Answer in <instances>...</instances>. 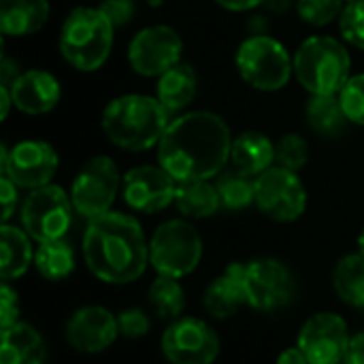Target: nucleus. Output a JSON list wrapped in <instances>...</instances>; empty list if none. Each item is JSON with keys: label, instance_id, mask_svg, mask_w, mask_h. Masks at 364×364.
Returning a JSON list of instances; mask_svg holds the SVG:
<instances>
[{"label": "nucleus", "instance_id": "nucleus-21", "mask_svg": "<svg viewBox=\"0 0 364 364\" xmlns=\"http://www.w3.org/2000/svg\"><path fill=\"white\" fill-rule=\"evenodd\" d=\"M273 160H275V145L267 134L247 130L232 139L230 162L232 168H237L239 173L256 179L258 175H262L273 166Z\"/></svg>", "mask_w": 364, "mask_h": 364}, {"label": "nucleus", "instance_id": "nucleus-11", "mask_svg": "<svg viewBox=\"0 0 364 364\" xmlns=\"http://www.w3.org/2000/svg\"><path fill=\"white\" fill-rule=\"evenodd\" d=\"M160 348L168 364H213L222 352L218 333L192 316L171 322L162 333Z\"/></svg>", "mask_w": 364, "mask_h": 364}, {"label": "nucleus", "instance_id": "nucleus-43", "mask_svg": "<svg viewBox=\"0 0 364 364\" xmlns=\"http://www.w3.org/2000/svg\"><path fill=\"white\" fill-rule=\"evenodd\" d=\"M0 100H2V119L9 117V111L13 105V96H11V87L9 85H0Z\"/></svg>", "mask_w": 364, "mask_h": 364}, {"label": "nucleus", "instance_id": "nucleus-20", "mask_svg": "<svg viewBox=\"0 0 364 364\" xmlns=\"http://www.w3.org/2000/svg\"><path fill=\"white\" fill-rule=\"evenodd\" d=\"M0 335H2L0 364L47 363V346L34 326L26 322H17L9 328H2Z\"/></svg>", "mask_w": 364, "mask_h": 364}, {"label": "nucleus", "instance_id": "nucleus-4", "mask_svg": "<svg viewBox=\"0 0 364 364\" xmlns=\"http://www.w3.org/2000/svg\"><path fill=\"white\" fill-rule=\"evenodd\" d=\"M115 26L98 6L73 9L60 28V53L81 73L98 70L113 47Z\"/></svg>", "mask_w": 364, "mask_h": 364}, {"label": "nucleus", "instance_id": "nucleus-24", "mask_svg": "<svg viewBox=\"0 0 364 364\" xmlns=\"http://www.w3.org/2000/svg\"><path fill=\"white\" fill-rule=\"evenodd\" d=\"M175 205L181 211V215L190 220H205L220 211V194L215 190V183H209V179H190V181H177L175 190Z\"/></svg>", "mask_w": 364, "mask_h": 364}, {"label": "nucleus", "instance_id": "nucleus-29", "mask_svg": "<svg viewBox=\"0 0 364 364\" xmlns=\"http://www.w3.org/2000/svg\"><path fill=\"white\" fill-rule=\"evenodd\" d=\"M305 113L309 126L324 136H339L350 124L339 96H311Z\"/></svg>", "mask_w": 364, "mask_h": 364}, {"label": "nucleus", "instance_id": "nucleus-10", "mask_svg": "<svg viewBox=\"0 0 364 364\" xmlns=\"http://www.w3.org/2000/svg\"><path fill=\"white\" fill-rule=\"evenodd\" d=\"M247 305L256 311H277L294 301L296 282L290 269L275 258H258L243 264Z\"/></svg>", "mask_w": 364, "mask_h": 364}, {"label": "nucleus", "instance_id": "nucleus-26", "mask_svg": "<svg viewBox=\"0 0 364 364\" xmlns=\"http://www.w3.org/2000/svg\"><path fill=\"white\" fill-rule=\"evenodd\" d=\"M333 288L346 305L364 309V256L360 252L348 254L335 264Z\"/></svg>", "mask_w": 364, "mask_h": 364}, {"label": "nucleus", "instance_id": "nucleus-27", "mask_svg": "<svg viewBox=\"0 0 364 364\" xmlns=\"http://www.w3.org/2000/svg\"><path fill=\"white\" fill-rule=\"evenodd\" d=\"M75 264H77L75 252H73L70 243H66L64 239L38 243V247L34 252V267H36L38 275L45 277L47 282L66 279L75 271Z\"/></svg>", "mask_w": 364, "mask_h": 364}, {"label": "nucleus", "instance_id": "nucleus-22", "mask_svg": "<svg viewBox=\"0 0 364 364\" xmlns=\"http://www.w3.org/2000/svg\"><path fill=\"white\" fill-rule=\"evenodd\" d=\"M49 19L47 0H0V30L4 36H28Z\"/></svg>", "mask_w": 364, "mask_h": 364}, {"label": "nucleus", "instance_id": "nucleus-46", "mask_svg": "<svg viewBox=\"0 0 364 364\" xmlns=\"http://www.w3.org/2000/svg\"><path fill=\"white\" fill-rule=\"evenodd\" d=\"M147 2H149L151 6H160V4H162V0H147Z\"/></svg>", "mask_w": 364, "mask_h": 364}, {"label": "nucleus", "instance_id": "nucleus-15", "mask_svg": "<svg viewBox=\"0 0 364 364\" xmlns=\"http://www.w3.org/2000/svg\"><path fill=\"white\" fill-rule=\"evenodd\" d=\"M350 337L348 324L339 314L322 311L301 326L296 346L303 350L309 364H343Z\"/></svg>", "mask_w": 364, "mask_h": 364}, {"label": "nucleus", "instance_id": "nucleus-32", "mask_svg": "<svg viewBox=\"0 0 364 364\" xmlns=\"http://www.w3.org/2000/svg\"><path fill=\"white\" fill-rule=\"evenodd\" d=\"M343 2L346 0H299L296 11L305 23L320 28V26H328L331 21L341 17V13L346 9Z\"/></svg>", "mask_w": 364, "mask_h": 364}, {"label": "nucleus", "instance_id": "nucleus-38", "mask_svg": "<svg viewBox=\"0 0 364 364\" xmlns=\"http://www.w3.org/2000/svg\"><path fill=\"white\" fill-rule=\"evenodd\" d=\"M17 183L9 179L6 175L0 177V200H2V224H9L13 213L17 211L19 194H17Z\"/></svg>", "mask_w": 364, "mask_h": 364}, {"label": "nucleus", "instance_id": "nucleus-8", "mask_svg": "<svg viewBox=\"0 0 364 364\" xmlns=\"http://www.w3.org/2000/svg\"><path fill=\"white\" fill-rule=\"evenodd\" d=\"M73 200L60 186L30 190L21 205V228L36 243L64 239L73 224Z\"/></svg>", "mask_w": 364, "mask_h": 364}, {"label": "nucleus", "instance_id": "nucleus-25", "mask_svg": "<svg viewBox=\"0 0 364 364\" xmlns=\"http://www.w3.org/2000/svg\"><path fill=\"white\" fill-rule=\"evenodd\" d=\"M196 90H198L196 73L190 64L183 62H179L158 79V100L171 113L186 109L194 100Z\"/></svg>", "mask_w": 364, "mask_h": 364}, {"label": "nucleus", "instance_id": "nucleus-23", "mask_svg": "<svg viewBox=\"0 0 364 364\" xmlns=\"http://www.w3.org/2000/svg\"><path fill=\"white\" fill-rule=\"evenodd\" d=\"M0 277L2 282L19 279L34 262L32 239L23 228L2 224L0 228Z\"/></svg>", "mask_w": 364, "mask_h": 364}, {"label": "nucleus", "instance_id": "nucleus-17", "mask_svg": "<svg viewBox=\"0 0 364 364\" xmlns=\"http://www.w3.org/2000/svg\"><path fill=\"white\" fill-rule=\"evenodd\" d=\"M64 335H66L68 346L75 352L87 354V356L102 354L119 337L117 316L100 305L79 307L68 318Z\"/></svg>", "mask_w": 364, "mask_h": 364}, {"label": "nucleus", "instance_id": "nucleus-42", "mask_svg": "<svg viewBox=\"0 0 364 364\" xmlns=\"http://www.w3.org/2000/svg\"><path fill=\"white\" fill-rule=\"evenodd\" d=\"M215 2L228 11H250L256 9L258 4H264L267 0H215Z\"/></svg>", "mask_w": 364, "mask_h": 364}, {"label": "nucleus", "instance_id": "nucleus-47", "mask_svg": "<svg viewBox=\"0 0 364 364\" xmlns=\"http://www.w3.org/2000/svg\"><path fill=\"white\" fill-rule=\"evenodd\" d=\"M348 2H354V0H348Z\"/></svg>", "mask_w": 364, "mask_h": 364}, {"label": "nucleus", "instance_id": "nucleus-45", "mask_svg": "<svg viewBox=\"0 0 364 364\" xmlns=\"http://www.w3.org/2000/svg\"><path fill=\"white\" fill-rule=\"evenodd\" d=\"M358 252L364 256V228L363 232H360V237H358Z\"/></svg>", "mask_w": 364, "mask_h": 364}, {"label": "nucleus", "instance_id": "nucleus-35", "mask_svg": "<svg viewBox=\"0 0 364 364\" xmlns=\"http://www.w3.org/2000/svg\"><path fill=\"white\" fill-rule=\"evenodd\" d=\"M117 326H119V335L126 339H141L149 333L151 328V318L147 316V311L143 309H124L117 314Z\"/></svg>", "mask_w": 364, "mask_h": 364}, {"label": "nucleus", "instance_id": "nucleus-7", "mask_svg": "<svg viewBox=\"0 0 364 364\" xmlns=\"http://www.w3.org/2000/svg\"><path fill=\"white\" fill-rule=\"evenodd\" d=\"M237 70L254 90L277 92L288 85L294 60L277 38L254 34L237 49Z\"/></svg>", "mask_w": 364, "mask_h": 364}, {"label": "nucleus", "instance_id": "nucleus-31", "mask_svg": "<svg viewBox=\"0 0 364 364\" xmlns=\"http://www.w3.org/2000/svg\"><path fill=\"white\" fill-rule=\"evenodd\" d=\"M275 160L279 162V166L288 168V171H301L307 160H309V143L305 136L292 132V134H284L279 139V143L275 145Z\"/></svg>", "mask_w": 364, "mask_h": 364}, {"label": "nucleus", "instance_id": "nucleus-1", "mask_svg": "<svg viewBox=\"0 0 364 364\" xmlns=\"http://www.w3.org/2000/svg\"><path fill=\"white\" fill-rule=\"evenodd\" d=\"M232 134L211 111H192L173 119L158 143V164L175 179H213L230 160Z\"/></svg>", "mask_w": 364, "mask_h": 364}, {"label": "nucleus", "instance_id": "nucleus-39", "mask_svg": "<svg viewBox=\"0 0 364 364\" xmlns=\"http://www.w3.org/2000/svg\"><path fill=\"white\" fill-rule=\"evenodd\" d=\"M343 364H364V331L350 337Z\"/></svg>", "mask_w": 364, "mask_h": 364}, {"label": "nucleus", "instance_id": "nucleus-2", "mask_svg": "<svg viewBox=\"0 0 364 364\" xmlns=\"http://www.w3.org/2000/svg\"><path fill=\"white\" fill-rule=\"evenodd\" d=\"M81 250L90 273L111 286L132 284L149 267V241L126 213L109 211L87 220Z\"/></svg>", "mask_w": 364, "mask_h": 364}, {"label": "nucleus", "instance_id": "nucleus-5", "mask_svg": "<svg viewBox=\"0 0 364 364\" xmlns=\"http://www.w3.org/2000/svg\"><path fill=\"white\" fill-rule=\"evenodd\" d=\"M352 58L341 41L311 36L294 53V75L311 96H339L350 81Z\"/></svg>", "mask_w": 364, "mask_h": 364}, {"label": "nucleus", "instance_id": "nucleus-36", "mask_svg": "<svg viewBox=\"0 0 364 364\" xmlns=\"http://www.w3.org/2000/svg\"><path fill=\"white\" fill-rule=\"evenodd\" d=\"M19 322V294L9 286V282H2L0 288V331L9 328Z\"/></svg>", "mask_w": 364, "mask_h": 364}, {"label": "nucleus", "instance_id": "nucleus-3", "mask_svg": "<svg viewBox=\"0 0 364 364\" xmlns=\"http://www.w3.org/2000/svg\"><path fill=\"white\" fill-rule=\"evenodd\" d=\"M171 124V111L151 96L126 94L111 100L102 113L107 139L126 151H145L158 145Z\"/></svg>", "mask_w": 364, "mask_h": 364}, {"label": "nucleus", "instance_id": "nucleus-33", "mask_svg": "<svg viewBox=\"0 0 364 364\" xmlns=\"http://www.w3.org/2000/svg\"><path fill=\"white\" fill-rule=\"evenodd\" d=\"M339 30L350 45L364 49V0H354L346 4L339 17Z\"/></svg>", "mask_w": 364, "mask_h": 364}, {"label": "nucleus", "instance_id": "nucleus-41", "mask_svg": "<svg viewBox=\"0 0 364 364\" xmlns=\"http://www.w3.org/2000/svg\"><path fill=\"white\" fill-rule=\"evenodd\" d=\"M277 364H309L307 356L303 354V350L299 346L294 348H286L279 356H277Z\"/></svg>", "mask_w": 364, "mask_h": 364}, {"label": "nucleus", "instance_id": "nucleus-14", "mask_svg": "<svg viewBox=\"0 0 364 364\" xmlns=\"http://www.w3.org/2000/svg\"><path fill=\"white\" fill-rule=\"evenodd\" d=\"M183 41L171 26L143 28L128 47V62L136 75L162 77L181 62Z\"/></svg>", "mask_w": 364, "mask_h": 364}, {"label": "nucleus", "instance_id": "nucleus-18", "mask_svg": "<svg viewBox=\"0 0 364 364\" xmlns=\"http://www.w3.org/2000/svg\"><path fill=\"white\" fill-rule=\"evenodd\" d=\"M13 105L26 115H45L60 102V83L47 70H26L11 85Z\"/></svg>", "mask_w": 364, "mask_h": 364}, {"label": "nucleus", "instance_id": "nucleus-37", "mask_svg": "<svg viewBox=\"0 0 364 364\" xmlns=\"http://www.w3.org/2000/svg\"><path fill=\"white\" fill-rule=\"evenodd\" d=\"M98 9L109 17V21L119 28V26H126L134 13H136V2L134 0H102L98 4Z\"/></svg>", "mask_w": 364, "mask_h": 364}, {"label": "nucleus", "instance_id": "nucleus-34", "mask_svg": "<svg viewBox=\"0 0 364 364\" xmlns=\"http://www.w3.org/2000/svg\"><path fill=\"white\" fill-rule=\"evenodd\" d=\"M339 100L350 124L364 126V75L350 77V81L343 85L339 94Z\"/></svg>", "mask_w": 364, "mask_h": 364}, {"label": "nucleus", "instance_id": "nucleus-30", "mask_svg": "<svg viewBox=\"0 0 364 364\" xmlns=\"http://www.w3.org/2000/svg\"><path fill=\"white\" fill-rule=\"evenodd\" d=\"M215 190L220 194V203L228 211H243L256 203V179L250 175L232 171H222L215 177Z\"/></svg>", "mask_w": 364, "mask_h": 364}, {"label": "nucleus", "instance_id": "nucleus-16", "mask_svg": "<svg viewBox=\"0 0 364 364\" xmlns=\"http://www.w3.org/2000/svg\"><path fill=\"white\" fill-rule=\"evenodd\" d=\"M177 181L158 164H143L130 168L122 179V194L126 205L136 213H158L175 203Z\"/></svg>", "mask_w": 364, "mask_h": 364}, {"label": "nucleus", "instance_id": "nucleus-9", "mask_svg": "<svg viewBox=\"0 0 364 364\" xmlns=\"http://www.w3.org/2000/svg\"><path fill=\"white\" fill-rule=\"evenodd\" d=\"M119 192V171L109 156L90 158L73 179L70 200L79 215L94 220L109 213Z\"/></svg>", "mask_w": 364, "mask_h": 364}, {"label": "nucleus", "instance_id": "nucleus-6", "mask_svg": "<svg viewBox=\"0 0 364 364\" xmlns=\"http://www.w3.org/2000/svg\"><path fill=\"white\" fill-rule=\"evenodd\" d=\"M203 260V239L186 220L160 224L149 239V264L158 275L181 279L196 271Z\"/></svg>", "mask_w": 364, "mask_h": 364}, {"label": "nucleus", "instance_id": "nucleus-28", "mask_svg": "<svg viewBox=\"0 0 364 364\" xmlns=\"http://www.w3.org/2000/svg\"><path fill=\"white\" fill-rule=\"evenodd\" d=\"M147 301H149V307L156 311V316L160 320H168V322L183 318V311L188 305L186 290L179 284V279L166 277V275H158L154 279V284L149 286V292H147Z\"/></svg>", "mask_w": 364, "mask_h": 364}, {"label": "nucleus", "instance_id": "nucleus-19", "mask_svg": "<svg viewBox=\"0 0 364 364\" xmlns=\"http://www.w3.org/2000/svg\"><path fill=\"white\" fill-rule=\"evenodd\" d=\"M243 264L245 262H230L226 271L207 286L203 294V307L211 318L228 320L243 305H247L243 288Z\"/></svg>", "mask_w": 364, "mask_h": 364}, {"label": "nucleus", "instance_id": "nucleus-13", "mask_svg": "<svg viewBox=\"0 0 364 364\" xmlns=\"http://www.w3.org/2000/svg\"><path fill=\"white\" fill-rule=\"evenodd\" d=\"M58 164L55 149L45 141H21L11 149H6V145L0 147L2 175L26 190L49 186L58 173Z\"/></svg>", "mask_w": 364, "mask_h": 364}, {"label": "nucleus", "instance_id": "nucleus-40", "mask_svg": "<svg viewBox=\"0 0 364 364\" xmlns=\"http://www.w3.org/2000/svg\"><path fill=\"white\" fill-rule=\"evenodd\" d=\"M21 73H19V66H17V62L15 60H11V58H6V55H2V60H0V85H13V81L19 77Z\"/></svg>", "mask_w": 364, "mask_h": 364}, {"label": "nucleus", "instance_id": "nucleus-44", "mask_svg": "<svg viewBox=\"0 0 364 364\" xmlns=\"http://www.w3.org/2000/svg\"><path fill=\"white\" fill-rule=\"evenodd\" d=\"M264 4H267L271 11H275V13H284V11H288L290 0H267Z\"/></svg>", "mask_w": 364, "mask_h": 364}, {"label": "nucleus", "instance_id": "nucleus-12", "mask_svg": "<svg viewBox=\"0 0 364 364\" xmlns=\"http://www.w3.org/2000/svg\"><path fill=\"white\" fill-rule=\"evenodd\" d=\"M256 207L273 222H294L307 209V190L294 171L271 166L256 177Z\"/></svg>", "mask_w": 364, "mask_h": 364}]
</instances>
